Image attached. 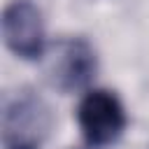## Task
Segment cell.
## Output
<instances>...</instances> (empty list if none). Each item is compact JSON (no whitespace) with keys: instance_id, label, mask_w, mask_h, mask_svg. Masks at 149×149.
I'll return each mask as SVG.
<instances>
[{"instance_id":"cell-3","label":"cell","mask_w":149,"mask_h":149,"mask_svg":"<svg viewBox=\"0 0 149 149\" xmlns=\"http://www.w3.org/2000/svg\"><path fill=\"white\" fill-rule=\"evenodd\" d=\"M95 68H98V61L88 40L68 37L54 47L47 61V77L51 86H56L58 91L72 93V91L84 88L93 79Z\"/></svg>"},{"instance_id":"cell-1","label":"cell","mask_w":149,"mask_h":149,"mask_svg":"<svg viewBox=\"0 0 149 149\" xmlns=\"http://www.w3.org/2000/svg\"><path fill=\"white\" fill-rule=\"evenodd\" d=\"M54 128L49 102L33 88H19L2 105V147L5 149H42Z\"/></svg>"},{"instance_id":"cell-4","label":"cell","mask_w":149,"mask_h":149,"mask_svg":"<svg viewBox=\"0 0 149 149\" xmlns=\"http://www.w3.org/2000/svg\"><path fill=\"white\" fill-rule=\"evenodd\" d=\"M2 37L12 54L35 61L44 54V19L33 0H12L2 9Z\"/></svg>"},{"instance_id":"cell-2","label":"cell","mask_w":149,"mask_h":149,"mask_svg":"<svg viewBox=\"0 0 149 149\" xmlns=\"http://www.w3.org/2000/svg\"><path fill=\"white\" fill-rule=\"evenodd\" d=\"M77 123L91 147H105L121 137L126 128V109L112 91L93 88L79 100Z\"/></svg>"}]
</instances>
